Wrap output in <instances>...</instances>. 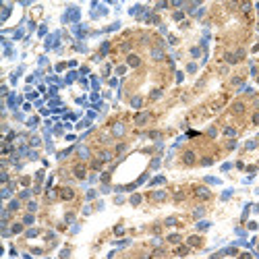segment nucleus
Instances as JSON below:
<instances>
[{
    "label": "nucleus",
    "mask_w": 259,
    "mask_h": 259,
    "mask_svg": "<svg viewBox=\"0 0 259 259\" xmlns=\"http://www.w3.org/2000/svg\"><path fill=\"white\" fill-rule=\"evenodd\" d=\"M149 54H151V58H153V60H164V58H166V54H164V50H162V48H151V52H149Z\"/></svg>",
    "instance_id": "nucleus-9"
},
{
    "label": "nucleus",
    "mask_w": 259,
    "mask_h": 259,
    "mask_svg": "<svg viewBox=\"0 0 259 259\" xmlns=\"http://www.w3.org/2000/svg\"><path fill=\"white\" fill-rule=\"evenodd\" d=\"M131 106H133V108H141V106H143V100L137 96V98H133V100H131Z\"/></svg>",
    "instance_id": "nucleus-15"
},
{
    "label": "nucleus",
    "mask_w": 259,
    "mask_h": 259,
    "mask_svg": "<svg viewBox=\"0 0 259 259\" xmlns=\"http://www.w3.org/2000/svg\"><path fill=\"white\" fill-rule=\"evenodd\" d=\"M201 164H205V166H209V164H211V158H203V160H201Z\"/></svg>",
    "instance_id": "nucleus-41"
},
{
    "label": "nucleus",
    "mask_w": 259,
    "mask_h": 259,
    "mask_svg": "<svg viewBox=\"0 0 259 259\" xmlns=\"http://www.w3.org/2000/svg\"><path fill=\"white\" fill-rule=\"evenodd\" d=\"M193 193H195V197L201 199V201H209V199H211V191L207 189V187H195Z\"/></svg>",
    "instance_id": "nucleus-2"
},
{
    "label": "nucleus",
    "mask_w": 259,
    "mask_h": 259,
    "mask_svg": "<svg viewBox=\"0 0 259 259\" xmlns=\"http://www.w3.org/2000/svg\"><path fill=\"white\" fill-rule=\"evenodd\" d=\"M166 241H168V243H172V245H176V243H180V241H182V236H180V234H170Z\"/></svg>",
    "instance_id": "nucleus-13"
},
{
    "label": "nucleus",
    "mask_w": 259,
    "mask_h": 259,
    "mask_svg": "<svg viewBox=\"0 0 259 259\" xmlns=\"http://www.w3.org/2000/svg\"><path fill=\"white\" fill-rule=\"evenodd\" d=\"M58 197L62 201H73L75 199V191L70 189V187H60V189H58Z\"/></svg>",
    "instance_id": "nucleus-3"
},
{
    "label": "nucleus",
    "mask_w": 259,
    "mask_h": 259,
    "mask_svg": "<svg viewBox=\"0 0 259 259\" xmlns=\"http://www.w3.org/2000/svg\"><path fill=\"white\" fill-rule=\"evenodd\" d=\"M122 232H125L122 226H116V228H114V234H122Z\"/></svg>",
    "instance_id": "nucleus-40"
},
{
    "label": "nucleus",
    "mask_w": 259,
    "mask_h": 259,
    "mask_svg": "<svg viewBox=\"0 0 259 259\" xmlns=\"http://www.w3.org/2000/svg\"><path fill=\"white\" fill-rule=\"evenodd\" d=\"M230 112H232L234 116H243V114L247 112V104H245V102H234V104L230 106Z\"/></svg>",
    "instance_id": "nucleus-4"
},
{
    "label": "nucleus",
    "mask_w": 259,
    "mask_h": 259,
    "mask_svg": "<svg viewBox=\"0 0 259 259\" xmlns=\"http://www.w3.org/2000/svg\"><path fill=\"white\" fill-rule=\"evenodd\" d=\"M195 70H197V64L191 62V64H189V73H195Z\"/></svg>",
    "instance_id": "nucleus-38"
},
{
    "label": "nucleus",
    "mask_w": 259,
    "mask_h": 259,
    "mask_svg": "<svg viewBox=\"0 0 259 259\" xmlns=\"http://www.w3.org/2000/svg\"><path fill=\"white\" fill-rule=\"evenodd\" d=\"M207 135H209L211 139H214V137L218 135V129H216V127H209V129H207Z\"/></svg>",
    "instance_id": "nucleus-23"
},
{
    "label": "nucleus",
    "mask_w": 259,
    "mask_h": 259,
    "mask_svg": "<svg viewBox=\"0 0 259 259\" xmlns=\"http://www.w3.org/2000/svg\"><path fill=\"white\" fill-rule=\"evenodd\" d=\"M257 83H259V79H257Z\"/></svg>",
    "instance_id": "nucleus-44"
},
{
    "label": "nucleus",
    "mask_w": 259,
    "mask_h": 259,
    "mask_svg": "<svg viewBox=\"0 0 259 259\" xmlns=\"http://www.w3.org/2000/svg\"><path fill=\"white\" fill-rule=\"evenodd\" d=\"M224 135H226V137H230V139H234V137H236V129L226 127V129H224Z\"/></svg>",
    "instance_id": "nucleus-14"
},
{
    "label": "nucleus",
    "mask_w": 259,
    "mask_h": 259,
    "mask_svg": "<svg viewBox=\"0 0 259 259\" xmlns=\"http://www.w3.org/2000/svg\"><path fill=\"white\" fill-rule=\"evenodd\" d=\"M73 174H75V176H77L79 180H83V178L87 176V168L83 166V164H77V166L73 168Z\"/></svg>",
    "instance_id": "nucleus-6"
},
{
    "label": "nucleus",
    "mask_w": 259,
    "mask_h": 259,
    "mask_svg": "<svg viewBox=\"0 0 259 259\" xmlns=\"http://www.w3.org/2000/svg\"><path fill=\"white\" fill-rule=\"evenodd\" d=\"M245 147H247V149H253V147H255V141H247Z\"/></svg>",
    "instance_id": "nucleus-39"
},
{
    "label": "nucleus",
    "mask_w": 259,
    "mask_h": 259,
    "mask_svg": "<svg viewBox=\"0 0 259 259\" xmlns=\"http://www.w3.org/2000/svg\"><path fill=\"white\" fill-rule=\"evenodd\" d=\"M251 120H253V125H257V127H259V110L253 114V118H251Z\"/></svg>",
    "instance_id": "nucleus-30"
},
{
    "label": "nucleus",
    "mask_w": 259,
    "mask_h": 259,
    "mask_svg": "<svg viewBox=\"0 0 259 259\" xmlns=\"http://www.w3.org/2000/svg\"><path fill=\"white\" fill-rule=\"evenodd\" d=\"M19 207H21V203H19L17 199H15V201H11V205H8V209H11V211H15V209H19Z\"/></svg>",
    "instance_id": "nucleus-22"
},
{
    "label": "nucleus",
    "mask_w": 259,
    "mask_h": 259,
    "mask_svg": "<svg viewBox=\"0 0 259 259\" xmlns=\"http://www.w3.org/2000/svg\"><path fill=\"white\" fill-rule=\"evenodd\" d=\"M23 222H25V224H31V222H33V216H31V214H27V216H25V220H23Z\"/></svg>",
    "instance_id": "nucleus-34"
},
{
    "label": "nucleus",
    "mask_w": 259,
    "mask_h": 259,
    "mask_svg": "<svg viewBox=\"0 0 259 259\" xmlns=\"http://www.w3.org/2000/svg\"><path fill=\"white\" fill-rule=\"evenodd\" d=\"M253 106H255V108L259 110V98H255V100H253Z\"/></svg>",
    "instance_id": "nucleus-43"
},
{
    "label": "nucleus",
    "mask_w": 259,
    "mask_h": 259,
    "mask_svg": "<svg viewBox=\"0 0 259 259\" xmlns=\"http://www.w3.org/2000/svg\"><path fill=\"white\" fill-rule=\"evenodd\" d=\"M149 98H151V100H160V98H162V89H156V91H151V93H149Z\"/></svg>",
    "instance_id": "nucleus-19"
},
{
    "label": "nucleus",
    "mask_w": 259,
    "mask_h": 259,
    "mask_svg": "<svg viewBox=\"0 0 259 259\" xmlns=\"http://www.w3.org/2000/svg\"><path fill=\"white\" fill-rule=\"evenodd\" d=\"M241 8H243V13H245V15H247V13H251V2H245Z\"/></svg>",
    "instance_id": "nucleus-27"
},
{
    "label": "nucleus",
    "mask_w": 259,
    "mask_h": 259,
    "mask_svg": "<svg viewBox=\"0 0 259 259\" xmlns=\"http://www.w3.org/2000/svg\"><path fill=\"white\" fill-rule=\"evenodd\" d=\"M27 207H29V211H35V209H37V203H35V201H31Z\"/></svg>",
    "instance_id": "nucleus-37"
},
{
    "label": "nucleus",
    "mask_w": 259,
    "mask_h": 259,
    "mask_svg": "<svg viewBox=\"0 0 259 259\" xmlns=\"http://www.w3.org/2000/svg\"><path fill=\"white\" fill-rule=\"evenodd\" d=\"M166 226H174L176 224V218H166V222H164Z\"/></svg>",
    "instance_id": "nucleus-31"
},
{
    "label": "nucleus",
    "mask_w": 259,
    "mask_h": 259,
    "mask_svg": "<svg viewBox=\"0 0 259 259\" xmlns=\"http://www.w3.org/2000/svg\"><path fill=\"white\" fill-rule=\"evenodd\" d=\"M98 160H100V162H110V160H112V151H108V149L98 151Z\"/></svg>",
    "instance_id": "nucleus-10"
},
{
    "label": "nucleus",
    "mask_w": 259,
    "mask_h": 259,
    "mask_svg": "<svg viewBox=\"0 0 259 259\" xmlns=\"http://www.w3.org/2000/svg\"><path fill=\"white\" fill-rule=\"evenodd\" d=\"M180 162L184 164V166H195V162H197V156H195V151H193V149H187V151H182V156H180Z\"/></svg>",
    "instance_id": "nucleus-1"
},
{
    "label": "nucleus",
    "mask_w": 259,
    "mask_h": 259,
    "mask_svg": "<svg viewBox=\"0 0 259 259\" xmlns=\"http://www.w3.org/2000/svg\"><path fill=\"white\" fill-rule=\"evenodd\" d=\"M176 255H180V257H184V255H189V245H187V247H178Z\"/></svg>",
    "instance_id": "nucleus-17"
},
{
    "label": "nucleus",
    "mask_w": 259,
    "mask_h": 259,
    "mask_svg": "<svg viewBox=\"0 0 259 259\" xmlns=\"http://www.w3.org/2000/svg\"><path fill=\"white\" fill-rule=\"evenodd\" d=\"M125 131H127V129H125V125H122V122H116V125L112 127V135H114V137H122V135H125Z\"/></svg>",
    "instance_id": "nucleus-8"
},
{
    "label": "nucleus",
    "mask_w": 259,
    "mask_h": 259,
    "mask_svg": "<svg viewBox=\"0 0 259 259\" xmlns=\"http://www.w3.org/2000/svg\"><path fill=\"white\" fill-rule=\"evenodd\" d=\"M151 199H156V201H166L168 199V193L166 191H156V193H151Z\"/></svg>",
    "instance_id": "nucleus-11"
},
{
    "label": "nucleus",
    "mask_w": 259,
    "mask_h": 259,
    "mask_svg": "<svg viewBox=\"0 0 259 259\" xmlns=\"http://www.w3.org/2000/svg\"><path fill=\"white\" fill-rule=\"evenodd\" d=\"M21 230H23V226H21V224H13V228H11V232H15V234H17V232H21Z\"/></svg>",
    "instance_id": "nucleus-28"
},
{
    "label": "nucleus",
    "mask_w": 259,
    "mask_h": 259,
    "mask_svg": "<svg viewBox=\"0 0 259 259\" xmlns=\"http://www.w3.org/2000/svg\"><path fill=\"white\" fill-rule=\"evenodd\" d=\"M199 52H201L199 48H193V50H191V54H193V56H199Z\"/></svg>",
    "instance_id": "nucleus-42"
},
{
    "label": "nucleus",
    "mask_w": 259,
    "mask_h": 259,
    "mask_svg": "<svg viewBox=\"0 0 259 259\" xmlns=\"http://www.w3.org/2000/svg\"><path fill=\"white\" fill-rule=\"evenodd\" d=\"M37 234H39V230L31 228V230H27V239H33V236H37Z\"/></svg>",
    "instance_id": "nucleus-24"
},
{
    "label": "nucleus",
    "mask_w": 259,
    "mask_h": 259,
    "mask_svg": "<svg viewBox=\"0 0 259 259\" xmlns=\"http://www.w3.org/2000/svg\"><path fill=\"white\" fill-rule=\"evenodd\" d=\"M182 17H184V13H180V11H176V13H174V21H180Z\"/></svg>",
    "instance_id": "nucleus-32"
},
{
    "label": "nucleus",
    "mask_w": 259,
    "mask_h": 259,
    "mask_svg": "<svg viewBox=\"0 0 259 259\" xmlns=\"http://www.w3.org/2000/svg\"><path fill=\"white\" fill-rule=\"evenodd\" d=\"M187 243H189V247H199L201 245V239L199 236H189V241H187Z\"/></svg>",
    "instance_id": "nucleus-12"
},
{
    "label": "nucleus",
    "mask_w": 259,
    "mask_h": 259,
    "mask_svg": "<svg viewBox=\"0 0 259 259\" xmlns=\"http://www.w3.org/2000/svg\"><path fill=\"white\" fill-rule=\"evenodd\" d=\"M230 83H232V85H243V77H232Z\"/></svg>",
    "instance_id": "nucleus-25"
},
{
    "label": "nucleus",
    "mask_w": 259,
    "mask_h": 259,
    "mask_svg": "<svg viewBox=\"0 0 259 259\" xmlns=\"http://www.w3.org/2000/svg\"><path fill=\"white\" fill-rule=\"evenodd\" d=\"M164 182H166V178H164V176H158V178L151 180V184H164Z\"/></svg>",
    "instance_id": "nucleus-26"
},
{
    "label": "nucleus",
    "mask_w": 259,
    "mask_h": 259,
    "mask_svg": "<svg viewBox=\"0 0 259 259\" xmlns=\"http://www.w3.org/2000/svg\"><path fill=\"white\" fill-rule=\"evenodd\" d=\"M226 147H228V149H234V147H236V141H234V139L228 141V145H226Z\"/></svg>",
    "instance_id": "nucleus-36"
},
{
    "label": "nucleus",
    "mask_w": 259,
    "mask_h": 259,
    "mask_svg": "<svg viewBox=\"0 0 259 259\" xmlns=\"http://www.w3.org/2000/svg\"><path fill=\"white\" fill-rule=\"evenodd\" d=\"M149 116H151L149 112H139V114L135 116V125H137V127H143V125L149 120Z\"/></svg>",
    "instance_id": "nucleus-5"
},
{
    "label": "nucleus",
    "mask_w": 259,
    "mask_h": 259,
    "mask_svg": "<svg viewBox=\"0 0 259 259\" xmlns=\"http://www.w3.org/2000/svg\"><path fill=\"white\" fill-rule=\"evenodd\" d=\"M79 158H83V160L89 158V149L87 147H79Z\"/></svg>",
    "instance_id": "nucleus-18"
},
{
    "label": "nucleus",
    "mask_w": 259,
    "mask_h": 259,
    "mask_svg": "<svg viewBox=\"0 0 259 259\" xmlns=\"http://www.w3.org/2000/svg\"><path fill=\"white\" fill-rule=\"evenodd\" d=\"M116 73H118V75H125V73H127V66H118V68H116Z\"/></svg>",
    "instance_id": "nucleus-35"
},
{
    "label": "nucleus",
    "mask_w": 259,
    "mask_h": 259,
    "mask_svg": "<svg viewBox=\"0 0 259 259\" xmlns=\"http://www.w3.org/2000/svg\"><path fill=\"white\" fill-rule=\"evenodd\" d=\"M125 149H127V145H125V143H118V145H116V153H122Z\"/></svg>",
    "instance_id": "nucleus-29"
},
{
    "label": "nucleus",
    "mask_w": 259,
    "mask_h": 259,
    "mask_svg": "<svg viewBox=\"0 0 259 259\" xmlns=\"http://www.w3.org/2000/svg\"><path fill=\"white\" fill-rule=\"evenodd\" d=\"M102 164H104V162H100V160L96 158V160L91 162V170H102Z\"/></svg>",
    "instance_id": "nucleus-16"
},
{
    "label": "nucleus",
    "mask_w": 259,
    "mask_h": 259,
    "mask_svg": "<svg viewBox=\"0 0 259 259\" xmlns=\"http://www.w3.org/2000/svg\"><path fill=\"white\" fill-rule=\"evenodd\" d=\"M141 203V195H133L131 197V205H139Z\"/></svg>",
    "instance_id": "nucleus-21"
},
{
    "label": "nucleus",
    "mask_w": 259,
    "mask_h": 259,
    "mask_svg": "<svg viewBox=\"0 0 259 259\" xmlns=\"http://www.w3.org/2000/svg\"><path fill=\"white\" fill-rule=\"evenodd\" d=\"M203 214H205V209H203V207H195V209H193V216H195V218H201Z\"/></svg>",
    "instance_id": "nucleus-20"
},
{
    "label": "nucleus",
    "mask_w": 259,
    "mask_h": 259,
    "mask_svg": "<svg viewBox=\"0 0 259 259\" xmlns=\"http://www.w3.org/2000/svg\"><path fill=\"white\" fill-rule=\"evenodd\" d=\"M205 182H211V184H218L220 180H218V178H211V176H207V178H205Z\"/></svg>",
    "instance_id": "nucleus-33"
},
{
    "label": "nucleus",
    "mask_w": 259,
    "mask_h": 259,
    "mask_svg": "<svg viewBox=\"0 0 259 259\" xmlns=\"http://www.w3.org/2000/svg\"><path fill=\"white\" fill-rule=\"evenodd\" d=\"M127 64H129V66H133V68H139V66H141V58H139L137 54H129Z\"/></svg>",
    "instance_id": "nucleus-7"
}]
</instances>
